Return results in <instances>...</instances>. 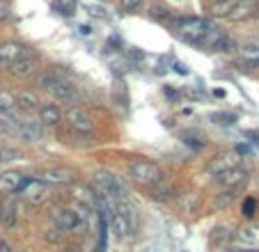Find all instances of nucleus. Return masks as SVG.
Instances as JSON below:
<instances>
[{"mask_svg":"<svg viewBox=\"0 0 259 252\" xmlns=\"http://www.w3.org/2000/svg\"><path fill=\"white\" fill-rule=\"evenodd\" d=\"M126 172L128 177H131L136 184L145 186V188H149V186L158 184V181L165 179V175H163L161 165L154 163V160H147V158H133L126 163Z\"/></svg>","mask_w":259,"mask_h":252,"instance_id":"1","label":"nucleus"},{"mask_svg":"<svg viewBox=\"0 0 259 252\" xmlns=\"http://www.w3.org/2000/svg\"><path fill=\"white\" fill-rule=\"evenodd\" d=\"M37 85H39L44 92H49L53 99H58V101H76V92H73V88L69 85L67 80H64L62 76H60L58 71H44L39 73V78H37Z\"/></svg>","mask_w":259,"mask_h":252,"instance_id":"2","label":"nucleus"},{"mask_svg":"<svg viewBox=\"0 0 259 252\" xmlns=\"http://www.w3.org/2000/svg\"><path fill=\"white\" fill-rule=\"evenodd\" d=\"M172 28L177 30L179 37H184L186 41L200 46L202 37H204L206 28H209V21L202 19V16H179V19L172 21Z\"/></svg>","mask_w":259,"mask_h":252,"instance_id":"3","label":"nucleus"},{"mask_svg":"<svg viewBox=\"0 0 259 252\" xmlns=\"http://www.w3.org/2000/svg\"><path fill=\"white\" fill-rule=\"evenodd\" d=\"M94 190L103 197L113 199V202H122V199H128L126 197V186L119 181V177H115L113 172H97L94 175Z\"/></svg>","mask_w":259,"mask_h":252,"instance_id":"4","label":"nucleus"},{"mask_svg":"<svg viewBox=\"0 0 259 252\" xmlns=\"http://www.w3.org/2000/svg\"><path fill=\"white\" fill-rule=\"evenodd\" d=\"M90 214H92L90 208L76 204L73 208H60L58 214H53V223L60 232H73V229L83 227V223L88 220Z\"/></svg>","mask_w":259,"mask_h":252,"instance_id":"5","label":"nucleus"},{"mask_svg":"<svg viewBox=\"0 0 259 252\" xmlns=\"http://www.w3.org/2000/svg\"><path fill=\"white\" fill-rule=\"evenodd\" d=\"M21 197H23L25 202L34 204V206H37V204H44L46 199L51 197V184L30 177V179L25 181V186L21 188Z\"/></svg>","mask_w":259,"mask_h":252,"instance_id":"6","label":"nucleus"},{"mask_svg":"<svg viewBox=\"0 0 259 252\" xmlns=\"http://www.w3.org/2000/svg\"><path fill=\"white\" fill-rule=\"evenodd\" d=\"M64 119H67V124L71 126L76 133H85V136H90V133L94 131V121H92V117L88 115V112L83 110V108H78V106H69L67 108V112H64Z\"/></svg>","mask_w":259,"mask_h":252,"instance_id":"7","label":"nucleus"},{"mask_svg":"<svg viewBox=\"0 0 259 252\" xmlns=\"http://www.w3.org/2000/svg\"><path fill=\"white\" fill-rule=\"evenodd\" d=\"M25 53H30L28 46L19 44V41H5L0 44V69H10L19 58H23Z\"/></svg>","mask_w":259,"mask_h":252,"instance_id":"8","label":"nucleus"},{"mask_svg":"<svg viewBox=\"0 0 259 252\" xmlns=\"http://www.w3.org/2000/svg\"><path fill=\"white\" fill-rule=\"evenodd\" d=\"M37 69H39V60H37V55L30 51V53H25L23 58L16 60V62L12 64L7 71H10L14 78H28V76H32Z\"/></svg>","mask_w":259,"mask_h":252,"instance_id":"9","label":"nucleus"},{"mask_svg":"<svg viewBox=\"0 0 259 252\" xmlns=\"http://www.w3.org/2000/svg\"><path fill=\"white\" fill-rule=\"evenodd\" d=\"M239 160H241L239 154H220V156H215V158L209 160V165H206V175L220 177L223 172L236 167V165H239Z\"/></svg>","mask_w":259,"mask_h":252,"instance_id":"10","label":"nucleus"},{"mask_svg":"<svg viewBox=\"0 0 259 252\" xmlns=\"http://www.w3.org/2000/svg\"><path fill=\"white\" fill-rule=\"evenodd\" d=\"M14 126H16V136L25 142H37V140H41V136H44L41 124H37V121H32V119H21L19 117V119L14 121Z\"/></svg>","mask_w":259,"mask_h":252,"instance_id":"11","label":"nucleus"},{"mask_svg":"<svg viewBox=\"0 0 259 252\" xmlns=\"http://www.w3.org/2000/svg\"><path fill=\"white\" fill-rule=\"evenodd\" d=\"M30 177L21 175V172H3L0 175V193L3 195H14V193H21V188L25 186Z\"/></svg>","mask_w":259,"mask_h":252,"instance_id":"12","label":"nucleus"},{"mask_svg":"<svg viewBox=\"0 0 259 252\" xmlns=\"http://www.w3.org/2000/svg\"><path fill=\"white\" fill-rule=\"evenodd\" d=\"M245 181H248V170L241 167V165H236V167H232V170L223 172V175L218 177L220 188H241Z\"/></svg>","mask_w":259,"mask_h":252,"instance_id":"13","label":"nucleus"},{"mask_svg":"<svg viewBox=\"0 0 259 252\" xmlns=\"http://www.w3.org/2000/svg\"><path fill=\"white\" fill-rule=\"evenodd\" d=\"M108 227H110V232H113L117 238H126V236H131L133 229H136V227H133L131 220H128L124 214H119L117 208H115L113 216L108 218Z\"/></svg>","mask_w":259,"mask_h":252,"instance_id":"14","label":"nucleus"},{"mask_svg":"<svg viewBox=\"0 0 259 252\" xmlns=\"http://www.w3.org/2000/svg\"><path fill=\"white\" fill-rule=\"evenodd\" d=\"M227 39L225 30H220L218 25H209L204 32V37H202L200 41V49H206V51H220V46H223V41Z\"/></svg>","mask_w":259,"mask_h":252,"instance_id":"15","label":"nucleus"},{"mask_svg":"<svg viewBox=\"0 0 259 252\" xmlns=\"http://www.w3.org/2000/svg\"><path fill=\"white\" fill-rule=\"evenodd\" d=\"M19 119V108L12 94L0 92V121H7V124H14Z\"/></svg>","mask_w":259,"mask_h":252,"instance_id":"16","label":"nucleus"},{"mask_svg":"<svg viewBox=\"0 0 259 252\" xmlns=\"http://www.w3.org/2000/svg\"><path fill=\"white\" fill-rule=\"evenodd\" d=\"M76 179V172L69 167H49L41 172V181L46 184H71Z\"/></svg>","mask_w":259,"mask_h":252,"instance_id":"17","label":"nucleus"},{"mask_svg":"<svg viewBox=\"0 0 259 252\" xmlns=\"http://www.w3.org/2000/svg\"><path fill=\"white\" fill-rule=\"evenodd\" d=\"M254 10H257V0H234V5H232L227 19L230 21H245L248 16L254 14Z\"/></svg>","mask_w":259,"mask_h":252,"instance_id":"18","label":"nucleus"},{"mask_svg":"<svg viewBox=\"0 0 259 252\" xmlns=\"http://www.w3.org/2000/svg\"><path fill=\"white\" fill-rule=\"evenodd\" d=\"M0 223H3V227H7V229L16 227V223H19V204H16V199H5V202H3V208H0Z\"/></svg>","mask_w":259,"mask_h":252,"instance_id":"19","label":"nucleus"},{"mask_svg":"<svg viewBox=\"0 0 259 252\" xmlns=\"http://www.w3.org/2000/svg\"><path fill=\"white\" fill-rule=\"evenodd\" d=\"M37 110H39V124L44 126H58L62 121V110L58 103H44Z\"/></svg>","mask_w":259,"mask_h":252,"instance_id":"20","label":"nucleus"},{"mask_svg":"<svg viewBox=\"0 0 259 252\" xmlns=\"http://www.w3.org/2000/svg\"><path fill=\"white\" fill-rule=\"evenodd\" d=\"M234 238L241 243V245L259 247V225H257V223L245 225V227H241L239 232L234 234Z\"/></svg>","mask_w":259,"mask_h":252,"instance_id":"21","label":"nucleus"},{"mask_svg":"<svg viewBox=\"0 0 259 252\" xmlns=\"http://www.w3.org/2000/svg\"><path fill=\"white\" fill-rule=\"evenodd\" d=\"M147 190H149V197L156 199V202H167V199L175 195V186L167 184L165 179L158 181V184H154V186H149Z\"/></svg>","mask_w":259,"mask_h":252,"instance_id":"22","label":"nucleus"},{"mask_svg":"<svg viewBox=\"0 0 259 252\" xmlns=\"http://www.w3.org/2000/svg\"><path fill=\"white\" fill-rule=\"evenodd\" d=\"M239 190L241 188H220L218 193L213 195V208H215V211L230 206V204L236 199V193H239Z\"/></svg>","mask_w":259,"mask_h":252,"instance_id":"23","label":"nucleus"},{"mask_svg":"<svg viewBox=\"0 0 259 252\" xmlns=\"http://www.w3.org/2000/svg\"><path fill=\"white\" fill-rule=\"evenodd\" d=\"M73 197H76V204H80V206H85V208H90V211H92V206H94V193L88 188V186H83V184H76V186H73Z\"/></svg>","mask_w":259,"mask_h":252,"instance_id":"24","label":"nucleus"},{"mask_svg":"<svg viewBox=\"0 0 259 252\" xmlns=\"http://www.w3.org/2000/svg\"><path fill=\"white\" fill-rule=\"evenodd\" d=\"M14 101H16V108H19V110H25V112H32L39 108V99H37L34 92H21Z\"/></svg>","mask_w":259,"mask_h":252,"instance_id":"25","label":"nucleus"},{"mask_svg":"<svg viewBox=\"0 0 259 252\" xmlns=\"http://www.w3.org/2000/svg\"><path fill=\"white\" fill-rule=\"evenodd\" d=\"M181 138H184V142H186L188 147H193V149L206 147V136L202 131H197V129H186V131L181 133Z\"/></svg>","mask_w":259,"mask_h":252,"instance_id":"26","label":"nucleus"},{"mask_svg":"<svg viewBox=\"0 0 259 252\" xmlns=\"http://www.w3.org/2000/svg\"><path fill=\"white\" fill-rule=\"evenodd\" d=\"M53 10L60 16H73L78 10V0H53Z\"/></svg>","mask_w":259,"mask_h":252,"instance_id":"27","label":"nucleus"},{"mask_svg":"<svg viewBox=\"0 0 259 252\" xmlns=\"http://www.w3.org/2000/svg\"><path fill=\"white\" fill-rule=\"evenodd\" d=\"M230 238H232V234L227 232L225 227H215L213 232H211V247H223V245H227L230 243Z\"/></svg>","mask_w":259,"mask_h":252,"instance_id":"28","label":"nucleus"},{"mask_svg":"<svg viewBox=\"0 0 259 252\" xmlns=\"http://www.w3.org/2000/svg\"><path fill=\"white\" fill-rule=\"evenodd\" d=\"M241 55L248 60L250 64H259V44H248L241 49Z\"/></svg>","mask_w":259,"mask_h":252,"instance_id":"29","label":"nucleus"},{"mask_svg":"<svg viewBox=\"0 0 259 252\" xmlns=\"http://www.w3.org/2000/svg\"><path fill=\"white\" fill-rule=\"evenodd\" d=\"M209 119L213 121V124H220V126H232L236 121V115H232V112H213Z\"/></svg>","mask_w":259,"mask_h":252,"instance_id":"30","label":"nucleus"},{"mask_svg":"<svg viewBox=\"0 0 259 252\" xmlns=\"http://www.w3.org/2000/svg\"><path fill=\"white\" fill-rule=\"evenodd\" d=\"M197 202H200V199H197V195L195 193H188L186 197H181V208H184L186 214H195V211H197Z\"/></svg>","mask_w":259,"mask_h":252,"instance_id":"31","label":"nucleus"},{"mask_svg":"<svg viewBox=\"0 0 259 252\" xmlns=\"http://www.w3.org/2000/svg\"><path fill=\"white\" fill-rule=\"evenodd\" d=\"M140 5H142V0H119V10L126 12V14L128 12H136Z\"/></svg>","mask_w":259,"mask_h":252,"instance_id":"32","label":"nucleus"},{"mask_svg":"<svg viewBox=\"0 0 259 252\" xmlns=\"http://www.w3.org/2000/svg\"><path fill=\"white\" fill-rule=\"evenodd\" d=\"M254 211H257V199L248 197V199L243 202V216H245V218H252Z\"/></svg>","mask_w":259,"mask_h":252,"instance_id":"33","label":"nucleus"},{"mask_svg":"<svg viewBox=\"0 0 259 252\" xmlns=\"http://www.w3.org/2000/svg\"><path fill=\"white\" fill-rule=\"evenodd\" d=\"M149 14H152L154 19H161V21L163 19H170V10H167V7H163V5H154Z\"/></svg>","mask_w":259,"mask_h":252,"instance_id":"34","label":"nucleus"},{"mask_svg":"<svg viewBox=\"0 0 259 252\" xmlns=\"http://www.w3.org/2000/svg\"><path fill=\"white\" fill-rule=\"evenodd\" d=\"M10 14V3L7 0H0V21H5Z\"/></svg>","mask_w":259,"mask_h":252,"instance_id":"35","label":"nucleus"},{"mask_svg":"<svg viewBox=\"0 0 259 252\" xmlns=\"http://www.w3.org/2000/svg\"><path fill=\"white\" fill-rule=\"evenodd\" d=\"M175 67H177V71H179V73H188V69H186V67H184V64H179V62H177V64H175Z\"/></svg>","mask_w":259,"mask_h":252,"instance_id":"36","label":"nucleus"},{"mask_svg":"<svg viewBox=\"0 0 259 252\" xmlns=\"http://www.w3.org/2000/svg\"><path fill=\"white\" fill-rule=\"evenodd\" d=\"M0 252H12V250H10V245H7L5 241H0Z\"/></svg>","mask_w":259,"mask_h":252,"instance_id":"37","label":"nucleus"},{"mask_svg":"<svg viewBox=\"0 0 259 252\" xmlns=\"http://www.w3.org/2000/svg\"><path fill=\"white\" fill-rule=\"evenodd\" d=\"M243 252H259V250H243Z\"/></svg>","mask_w":259,"mask_h":252,"instance_id":"38","label":"nucleus"},{"mask_svg":"<svg viewBox=\"0 0 259 252\" xmlns=\"http://www.w3.org/2000/svg\"><path fill=\"white\" fill-rule=\"evenodd\" d=\"M254 12H257V16H259V5H257V10H254Z\"/></svg>","mask_w":259,"mask_h":252,"instance_id":"39","label":"nucleus"},{"mask_svg":"<svg viewBox=\"0 0 259 252\" xmlns=\"http://www.w3.org/2000/svg\"><path fill=\"white\" fill-rule=\"evenodd\" d=\"M0 160H3V158H0Z\"/></svg>","mask_w":259,"mask_h":252,"instance_id":"40","label":"nucleus"}]
</instances>
